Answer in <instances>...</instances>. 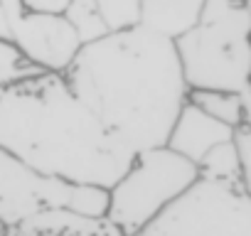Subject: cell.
<instances>
[{
	"label": "cell",
	"mask_w": 251,
	"mask_h": 236,
	"mask_svg": "<svg viewBox=\"0 0 251 236\" xmlns=\"http://www.w3.org/2000/svg\"><path fill=\"white\" fill-rule=\"evenodd\" d=\"M187 98L200 106L202 111H207L209 116L219 118V121L229 123L231 128H236L244 121L246 113V96L239 91H226V89H190Z\"/></svg>",
	"instance_id": "obj_11"
},
{
	"label": "cell",
	"mask_w": 251,
	"mask_h": 236,
	"mask_svg": "<svg viewBox=\"0 0 251 236\" xmlns=\"http://www.w3.org/2000/svg\"><path fill=\"white\" fill-rule=\"evenodd\" d=\"M32 10H47V13H64L69 0H23Z\"/></svg>",
	"instance_id": "obj_16"
},
{
	"label": "cell",
	"mask_w": 251,
	"mask_h": 236,
	"mask_svg": "<svg viewBox=\"0 0 251 236\" xmlns=\"http://www.w3.org/2000/svg\"><path fill=\"white\" fill-rule=\"evenodd\" d=\"M0 148L47 175L106 189L136 158L59 71H40L5 89Z\"/></svg>",
	"instance_id": "obj_2"
},
{
	"label": "cell",
	"mask_w": 251,
	"mask_h": 236,
	"mask_svg": "<svg viewBox=\"0 0 251 236\" xmlns=\"http://www.w3.org/2000/svg\"><path fill=\"white\" fill-rule=\"evenodd\" d=\"M50 209H72L86 216H106L108 189L47 175L10 150L0 148V221L13 226Z\"/></svg>",
	"instance_id": "obj_6"
},
{
	"label": "cell",
	"mask_w": 251,
	"mask_h": 236,
	"mask_svg": "<svg viewBox=\"0 0 251 236\" xmlns=\"http://www.w3.org/2000/svg\"><path fill=\"white\" fill-rule=\"evenodd\" d=\"M0 40H10V30H8V15H5V5L0 0Z\"/></svg>",
	"instance_id": "obj_17"
},
{
	"label": "cell",
	"mask_w": 251,
	"mask_h": 236,
	"mask_svg": "<svg viewBox=\"0 0 251 236\" xmlns=\"http://www.w3.org/2000/svg\"><path fill=\"white\" fill-rule=\"evenodd\" d=\"M101 15L108 32H118L141 23V0H89Z\"/></svg>",
	"instance_id": "obj_14"
},
{
	"label": "cell",
	"mask_w": 251,
	"mask_h": 236,
	"mask_svg": "<svg viewBox=\"0 0 251 236\" xmlns=\"http://www.w3.org/2000/svg\"><path fill=\"white\" fill-rule=\"evenodd\" d=\"M136 236H251V192L200 175Z\"/></svg>",
	"instance_id": "obj_5"
},
{
	"label": "cell",
	"mask_w": 251,
	"mask_h": 236,
	"mask_svg": "<svg viewBox=\"0 0 251 236\" xmlns=\"http://www.w3.org/2000/svg\"><path fill=\"white\" fill-rule=\"evenodd\" d=\"M244 5H246V8H251V0H244Z\"/></svg>",
	"instance_id": "obj_20"
},
{
	"label": "cell",
	"mask_w": 251,
	"mask_h": 236,
	"mask_svg": "<svg viewBox=\"0 0 251 236\" xmlns=\"http://www.w3.org/2000/svg\"><path fill=\"white\" fill-rule=\"evenodd\" d=\"M69 234H121L106 216H86L72 209H50L8 226V236H69ZM123 236V234H121Z\"/></svg>",
	"instance_id": "obj_9"
},
{
	"label": "cell",
	"mask_w": 251,
	"mask_h": 236,
	"mask_svg": "<svg viewBox=\"0 0 251 236\" xmlns=\"http://www.w3.org/2000/svg\"><path fill=\"white\" fill-rule=\"evenodd\" d=\"M234 133H236V128H231L229 123L209 116L207 111H202L200 106H195L187 98L175 118L173 128H170L165 145L177 150L180 155H185L187 160H192L197 165L217 143L231 141Z\"/></svg>",
	"instance_id": "obj_8"
},
{
	"label": "cell",
	"mask_w": 251,
	"mask_h": 236,
	"mask_svg": "<svg viewBox=\"0 0 251 236\" xmlns=\"http://www.w3.org/2000/svg\"><path fill=\"white\" fill-rule=\"evenodd\" d=\"M10 42L42 71L64 74L76 57L81 40L64 13L32 10L23 0H3Z\"/></svg>",
	"instance_id": "obj_7"
},
{
	"label": "cell",
	"mask_w": 251,
	"mask_h": 236,
	"mask_svg": "<svg viewBox=\"0 0 251 236\" xmlns=\"http://www.w3.org/2000/svg\"><path fill=\"white\" fill-rule=\"evenodd\" d=\"M0 236H8V226L3 221H0Z\"/></svg>",
	"instance_id": "obj_19"
},
{
	"label": "cell",
	"mask_w": 251,
	"mask_h": 236,
	"mask_svg": "<svg viewBox=\"0 0 251 236\" xmlns=\"http://www.w3.org/2000/svg\"><path fill=\"white\" fill-rule=\"evenodd\" d=\"M204 10V0H141V25L170 40L192 30Z\"/></svg>",
	"instance_id": "obj_10"
},
{
	"label": "cell",
	"mask_w": 251,
	"mask_h": 236,
	"mask_svg": "<svg viewBox=\"0 0 251 236\" xmlns=\"http://www.w3.org/2000/svg\"><path fill=\"white\" fill-rule=\"evenodd\" d=\"M175 47L190 89H251V8L244 0H204L200 23Z\"/></svg>",
	"instance_id": "obj_3"
},
{
	"label": "cell",
	"mask_w": 251,
	"mask_h": 236,
	"mask_svg": "<svg viewBox=\"0 0 251 236\" xmlns=\"http://www.w3.org/2000/svg\"><path fill=\"white\" fill-rule=\"evenodd\" d=\"M244 96H246V113H244V121L236 126L234 141H236V148L241 155V172H244L241 180H244L246 189L251 192V89Z\"/></svg>",
	"instance_id": "obj_15"
},
{
	"label": "cell",
	"mask_w": 251,
	"mask_h": 236,
	"mask_svg": "<svg viewBox=\"0 0 251 236\" xmlns=\"http://www.w3.org/2000/svg\"><path fill=\"white\" fill-rule=\"evenodd\" d=\"M197 177V165L168 145L138 150L131 167L108 187L106 219L123 236H136Z\"/></svg>",
	"instance_id": "obj_4"
},
{
	"label": "cell",
	"mask_w": 251,
	"mask_h": 236,
	"mask_svg": "<svg viewBox=\"0 0 251 236\" xmlns=\"http://www.w3.org/2000/svg\"><path fill=\"white\" fill-rule=\"evenodd\" d=\"M42 69L35 67L10 40H0V96L5 94L8 86L32 76V74H40Z\"/></svg>",
	"instance_id": "obj_13"
},
{
	"label": "cell",
	"mask_w": 251,
	"mask_h": 236,
	"mask_svg": "<svg viewBox=\"0 0 251 236\" xmlns=\"http://www.w3.org/2000/svg\"><path fill=\"white\" fill-rule=\"evenodd\" d=\"M197 172L202 177H217V180H236L244 182V172H241V155L236 148V141H224L217 143L200 163H197Z\"/></svg>",
	"instance_id": "obj_12"
},
{
	"label": "cell",
	"mask_w": 251,
	"mask_h": 236,
	"mask_svg": "<svg viewBox=\"0 0 251 236\" xmlns=\"http://www.w3.org/2000/svg\"><path fill=\"white\" fill-rule=\"evenodd\" d=\"M64 76L131 153L168 143L190 94L175 40L141 23L81 45Z\"/></svg>",
	"instance_id": "obj_1"
},
{
	"label": "cell",
	"mask_w": 251,
	"mask_h": 236,
	"mask_svg": "<svg viewBox=\"0 0 251 236\" xmlns=\"http://www.w3.org/2000/svg\"><path fill=\"white\" fill-rule=\"evenodd\" d=\"M69 236H121V234H69Z\"/></svg>",
	"instance_id": "obj_18"
}]
</instances>
